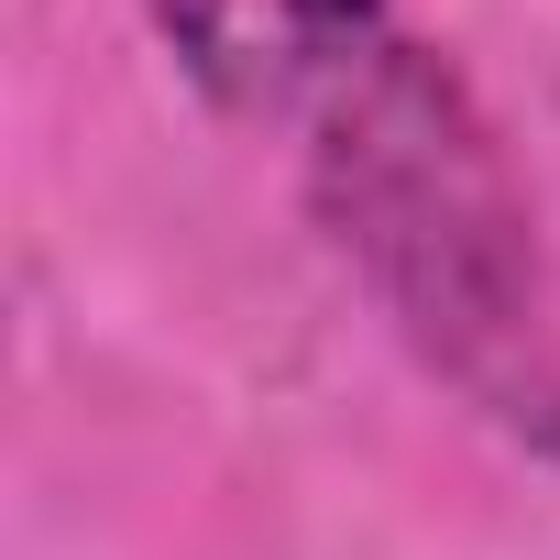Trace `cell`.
I'll list each match as a JSON object with an SVG mask.
<instances>
[{"label":"cell","instance_id":"cell-1","mask_svg":"<svg viewBox=\"0 0 560 560\" xmlns=\"http://www.w3.org/2000/svg\"><path fill=\"white\" fill-rule=\"evenodd\" d=\"M308 198L385 319L462 385L527 396L538 352V209L527 176L440 45H385L308 121Z\"/></svg>","mask_w":560,"mask_h":560},{"label":"cell","instance_id":"cell-2","mask_svg":"<svg viewBox=\"0 0 560 560\" xmlns=\"http://www.w3.org/2000/svg\"><path fill=\"white\" fill-rule=\"evenodd\" d=\"M187 89L231 121H319L385 45V0H154Z\"/></svg>","mask_w":560,"mask_h":560},{"label":"cell","instance_id":"cell-3","mask_svg":"<svg viewBox=\"0 0 560 560\" xmlns=\"http://www.w3.org/2000/svg\"><path fill=\"white\" fill-rule=\"evenodd\" d=\"M516 429H527V440H538V451L560 462V385H527V407H516Z\"/></svg>","mask_w":560,"mask_h":560}]
</instances>
